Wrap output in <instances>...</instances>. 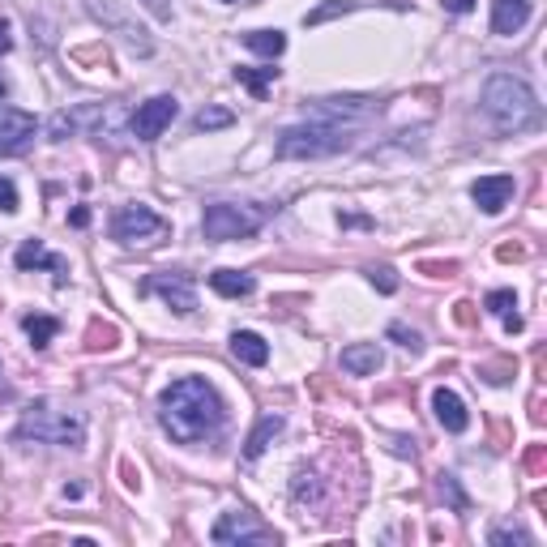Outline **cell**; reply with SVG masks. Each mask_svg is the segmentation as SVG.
<instances>
[{
  "label": "cell",
  "mask_w": 547,
  "mask_h": 547,
  "mask_svg": "<svg viewBox=\"0 0 547 547\" xmlns=\"http://www.w3.org/2000/svg\"><path fill=\"white\" fill-rule=\"evenodd\" d=\"M279 77V69L269 65V69H236V82L248 90L253 98H266V90H269V82Z\"/></svg>",
  "instance_id": "603a6c76"
},
{
  "label": "cell",
  "mask_w": 547,
  "mask_h": 547,
  "mask_svg": "<svg viewBox=\"0 0 547 547\" xmlns=\"http://www.w3.org/2000/svg\"><path fill=\"white\" fill-rule=\"evenodd\" d=\"M86 9H90V14H95L107 30H112L116 39L133 52V56H155V39H150V30L137 26V22L125 14V5H120V0H86Z\"/></svg>",
  "instance_id": "8992f818"
},
{
  "label": "cell",
  "mask_w": 547,
  "mask_h": 547,
  "mask_svg": "<svg viewBox=\"0 0 547 547\" xmlns=\"http://www.w3.org/2000/svg\"><path fill=\"white\" fill-rule=\"evenodd\" d=\"M9 98V82H5V73H0V103Z\"/></svg>",
  "instance_id": "f35d334b"
},
{
  "label": "cell",
  "mask_w": 547,
  "mask_h": 547,
  "mask_svg": "<svg viewBox=\"0 0 547 547\" xmlns=\"http://www.w3.org/2000/svg\"><path fill=\"white\" fill-rule=\"evenodd\" d=\"M432 410H436V420H441V428L445 432H466L471 428V415H466V402L458 398L453 390H436L432 393Z\"/></svg>",
  "instance_id": "5bb4252c"
},
{
  "label": "cell",
  "mask_w": 547,
  "mask_h": 547,
  "mask_svg": "<svg viewBox=\"0 0 547 547\" xmlns=\"http://www.w3.org/2000/svg\"><path fill=\"white\" fill-rule=\"evenodd\" d=\"M17 206H22V201H17L14 180H5V176H0V210H5V214H17Z\"/></svg>",
  "instance_id": "d6a6232c"
},
{
  "label": "cell",
  "mask_w": 547,
  "mask_h": 547,
  "mask_svg": "<svg viewBox=\"0 0 547 547\" xmlns=\"http://www.w3.org/2000/svg\"><path fill=\"white\" fill-rule=\"evenodd\" d=\"M291 496H295V505H317L321 501V479L312 475V471H299L291 483Z\"/></svg>",
  "instance_id": "cb8c5ba5"
},
{
  "label": "cell",
  "mask_w": 547,
  "mask_h": 547,
  "mask_svg": "<svg viewBox=\"0 0 547 547\" xmlns=\"http://www.w3.org/2000/svg\"><path fill=\"white\" fill-rule=\"evenodd\" d=\"M231 355L248 368H266L269 364V342L261 334H253V329H236V334H231Z\"/></svg>",
  "instance_id": "ac0fdd59"
},
{
  "label": "cell",
  "mask_w": 547,
  "mask_h": 547,
  "mask_svg": "<svg viewBox=\"0 0 547 547\" xmlns=\"http://www.w3.org/2000/svg\"><path fill=\"white\" fill-rule=\"evenodd\" d=\"M14 261H17V269H52L60 282H65V274H69V261H65V257H56V253H47L39 239H26V244L17 248Z\"/></svg>",
  "instance_id": "e0dca14e"
},
{
  "label": "cell",
  "mask_w": 547,
  "mask_h": 547,
  "mask_svg": "<svg viewBox=\"0 0 547 547\" xmlns=\"http://www.w3.org/2000/svg\"><path fill=\"white\" fill-rule=\"evenodd\" d=\"M227 5H231V0H227Z\"/></svg>",
  "instance_id": "ab89813d"
},
{
  "label": "cell",
  "mask_w": 547,
  "mask_h": 547,
  "mask_svg": "<svg viewBox=\"0 0 547 547\" xmlns=\"http://www.w3.org/2000/svg\"><path fill=\"white\" fill-rule=\"evenodd\" d=\"M368 282H372L377 291H385V295L398 291V274H393L390 266H372V269H368Z\"/></svg>",
  "instance_id": "4316f807"
},
{
  "label": "cell",
  "mask_w": 547,
  "mask_h": 547,
  "mask_svg": "<svg viewBox=\"0 0 547 547\" xmlns=\"http://www.w3.org/2000/svg\"><path fill=\"white\" fill-rule=\"evenodd\" d=\"M210 287L218 295H227V299H244V295L257 291V279H253V274H239V269H214Z\"/></svg>",
  "instance_id": "ffe728a7"
},
{
  "label": "cell",
  "mask_w": 547,
  "mask_h": 547,
  "mask_svg": "<svg viewBox=\"0 0 547 547\" xmlns=\"http://www.w3.org/2000/svg\"><path fill=\"white\" fill-rule=\"evenodd\" d=\"M231 125H236V116L227 112V107H201L193 120L197 133H218V128H231Z\"/></svg>",
  "instance_id": "d4e9b609"
},
{
  "label": "cell",
  "mask_w": 547,
  "mask_h": 547,
  "mask_svg": "<svg viewBox=\"0 0 547 547\" xmlns=\"http://www.w3.org/2000/svg\"><path fill=\"white\" fill-rule=\"evenodd\" d=\"M483 309L496 312V317H505L509 309H518V295H513V291H491L488 299H483Z\"/></svg>",
  "instance_id": "f546056e"
},
{
  "label": "cell",
  "mask_w": 547,
  "mask_h": 547,
  "mask_svg": "<svg viewBox=\"0 0 547 547\" xmlns=\"http://www.w3.org/2000/svg\"><path fill=\"white\" fill-rule=\"evenodd\" d=\"M491 543H534V534L518 531V526H501V531H491Z\"/></svg>",
  "instance_id": "1f68e13d"
},
{
  "label": "cell",
  "mask_w": 547,
  "mask_h": 547,
  "mask_svg": "<svg viewBox=\"0 0 547 547\" xmlns=\"http://www.w3.org/2000/svg\"><path fill=\"white\" fill-rule=\"evenodd\" d=\"M69 223L73 227H86V223H90V210H86V206H77V210L69 214Z\"/></svg>",
  "instance_id": "d590c367"
},
{
  "label": "cell",
  "mask_w": 547,
  "mask_h": 547,
  "mask_svg": "<svg viewBox=\"0 0 547 547\" xmlns=\"http://www.w3.org/2000/svg\"><path fill=\"white\" fill-rule=\"evenodd\" d=\"M137 5L155 17V22H171V14H176V9H171V0H137Z\"/></svg>",
  "instance_id": "836d02e7"
},
{
  "label": "cell",
  "mask_w": 547,
  "mask_h": 547,
  "mask_svg": "<svg viewBox=\"0 0 547 547\" xmlns=\"http://www.w3.org/2000/svg\"><path fill=\"white\" fill-rule=\"evenodd\" d=\"M141 295H158L171 312H197V287H193V274H184V269H158L150 279L141 282Z\"/></svg>",
  "instance_id": "52a82bcc"
},
{
  "label": "cell",
  "mask_w": 547,
  "mask_h": 547,
  "mask_svg": "<svg viewBox=\"0 0 547 547\" xmlns=\"http://www.w3.org/2000/svg\"><path fill=\"white\" fill-rule=\"evenodd\" d=\"M35 128H39L35 116L17 112V107H0V155H17V150H26L30 137H35Z\"/></svg>",
  "instance_id": "4fadbf2b"
},
{
  "label": "cell",
  "mask_w": 547,
  "mask_h": 547,
  "mask_svg": "<svg viewBox=\"0 0 547 547\" xmlns=\"http://www.w3.org/2000/svg\"><path fill=\"white\" fill-rule=\"evenodd\" d=\"M9 47H14V39H9V22L0 17V52H9Z\"/></svg>",
  "instance_id": "8d00e7d4"
},
{
  "label": "cell",
  "mask_w": 547,
  "mask_h": 547,
  "mask_svg": "<svg viewBox=\"0 0 547 547\" xmlns=\"http://www.w3.org/2000/svg\"><path fill=\"white\" fill-rule=\"evenodd\" d=\"M483 116L496 125V133H526L543 125V107L534 90L513 73H491L483 82Z\"/></svg>",
  "instance_id": "7a4b0ae2"
},
{
  "label": "cell",
  "mask_w": 547,
  "mask_h": 547,
  "mask_svg": "<svg viewBox=\"0 0 547 547\" xmlns=\"http://www.w3.org/2000/svg\"><path fill=\"white\" fill-rule=\"evenodd\" d=\"M390 338H393V342H398V347H407L410 355H415V351H423V338L415 334V329H407V325H398V321H393V325H390Z\"/></svg>",
  "instance_id": "83f0119b"
},
{
  "label": "cell",
  "mask_w": 547,
  "mask_h": 547,
  "mask_svg": "<svg viewBox=\"0 0 547 547\" xmlns=\"http://www.w3.org/2000/svg\"><path fill=\"white\" fill-rule=\"evenodd\" d=\"M73 128H77V120H73L69 112H60V116H52L47 133H52V141H65V137H73Z\"/></svg>",
  "instance_id": "4dcf8cb0"
},
{
  "label": "cell",
  "mask_w": 547,
  "mask_h": 547,
  "mask_svg": "<svg viewBox=\"0 0 547 547\" xmlns=\"http://www.w3.org/2000/svg\"><path fill=\"white\" fill-rule=\"evenodd\" d=\"M436 483H441V496H445V501H450V505L462 513V509H466V491L458 488V479H453V475H441Z\"/></svg>",
  "instance_id": "f1b7e54d"
},
{
  "label": "cell",
  "mask_w": 547,
  "mask_h": 547,
  "mask_svg": "<svg viewBox=\"0 0 547 547\" xmlns=\"http://www.w3.org/2000/svg\"><path fill=\"white\" fill-rule=\"evenodd\" d=\"M377 112L380 103L368 95H329L312 103V120H334V125H364Z\"/></svg>",
  "instance_id": "9c48e42d"
},
{
  "label": "cell",
  "mask_w": 547,
  "mask_h": 547,
  "mask_svg": "<svg viewBox=\"0 0 547 547\" xmlns=\"http://www.w3.org/2000/svg\"><path fill=\"white\" fill-rule=\"evenodd\" d=\"M355 133H360V125H334V120H312L309 116V125H291L282 133L274 155L279 158H329V155L351 150Z\"/></svg>",
  "instance_id": "3957f363"
},
{
  "label": "cell",
  "mask_w": 547,
  "mask_h": 547,
  "mask_svg": "<svg viewBox=\"0 0 547 547\" xmlns=\"http://www.w3.org/2000/svg\"><path fill=\"white\" fill-rule=\"evenodd\" d=\"M244 47L266 60H279L282 52H287V35H282V30H248V35H244Z\"/></svg>",
  "instance_id": "44dd1931"
},
{
  "label": "cell",
  "mask_w": 547,
  "mask_h": 547,
  "mask_svg": "<svg viewBox=\"0 0 547 547\" xmlns=\"http://www.w3.org/2000/svg\"><path fill=\"white\" fill-rule=\"evenodd\" d=\"M43 441V445H65V450H82L86 445V420L69 415V410H52V407H35L22 415L17 423V441Z\"/></svg>",
  "instance_id": "277c9868"
},
{
  "label": "cell",
  "mask_w": 547,
  "mask_h": 547,
  "mask_svg": "<svg viewBox=\"0 0 547 547\" xmlns=\"http://www.w3.org/2000/svg\"><path fill=\"white\" fill-rule=\"evenodd\" d=\"M513 193H518L513 176H479V180L471 184V201H475L483 214H501L509 201H513Z\"/></svg>",
  "instance_id": "7c38bea8"
},
{
  "label": "cell",
  "mask_w": 547,
  "mask_h": 547,
  "mask_svg": "<svg viewBox=\"0 0 547 547\" xmlns=\"http://www.w3.org/2000/svg\"><path fill=\"white\" fill-rule=\"evenodd\" d=\"M210 539L214 543H279V534L269 531V526H261L248 509H231V513H223V518L214 522Z\"/></svg>",
  "instance_id": "30bf717a"
},
{
  "label": "cell",
  "mask_w": 547,
  "mask_h": 547,
  "mask_svg": "<svg viewBox=\"0 0 547 547\" xmlns=\"http://www.w3.org/2000/svg\"><path fill=\"white\" fill-rule=\"evenodd\" d=\"M227 407L218 390L206 377H180L171 380L163 398H158V423L167 428L176 445H197L223 428Z\"/></svg>",
  "instance_id": "6da1fadb"
},
{
  "label": "cell",
  "mask_w": 547,
  "mask_h": 547,
  "mask_svg": "<svg viewBox=\"0 0 547 547\" xmlns=\"http://www.w3.org/2000/svg\"><path fill=\"white\" fill-rule=\"evenodd\" d=\"M380 364H385V355L377 342H351L342 351V372H351V377H377Z\"/></svg>",
  "instance_id": "2e32d148"
},
{
  "label": "cell",
  "mask_w": 547,
  "mask_h": 547,
  "mask_svg": "<svg viewBox=\"0 0 547 547\" xmlns=\"http://www.w3.org/2000/svg\"><path fill=\"white\" fill-rule=\"evenodd\" d=\"M531 22V0H491V35H518Z\"/></svg>",
  "instance_id": "9a60e30c"
},
{
  "label": "cell",
  "mask_w": 547,
  "mask_h": 547,
  "mask_svg": "<svg viewBox=\"0 0 547 547\" xmlns=\"http://www.w3.org/2000/svg\"><path fill=\"white\" fill-rule=\"evenodd\" d=\"M445 9H450V14H471L475 0H445Z\"/></svg>",
  "instance_id": "e575fe53"
},
{
  "label": "cell",
  "mask_w": 547,
  "mask_h": 547,
  "mask_svg": "<svg viewBox=\"0 0 547 547\" xmlns=\"http://www.w3.org/2000/svg\"><path fill=\"white\" fill-rule=\"evenodd\" d=\"M355 5L351 0H329V5H321V9H312L309 17H304V26H321V22H329V17H342V14H351Z\"/></svg>",
  "instance_id": "484cf974"
},
{
  "label": "cell",
  "mask_w": 547,
  "mask_h": 547,
  "mask_svg": "<svg viewBox=\"0 0 547 547\" xmlns=\"http://www.w3.org/2000/svg\"><path fill=\"white\" fill-rule=\"evenodd\" d=\"M505 329H509V334H518V329H522V317H518V312H505Z\"/></svg>",
  "instance_id": "74e56055"
},
{
  "label": "cell",
  "mask_w": 547,
  "mask_h": 547,
  "mask_svg": "<svg viewBox=\"0 0 547 547\" xmlns=\"http://www.w3.org/2000/svg\"><path fill=\"white\" fill-rule=\"evenodd\" d=\"M176 116H180V103H176L171 95H155V98H146L137 112H133L128 128H133V137H137V141H158V137H163V128H167Z\"/></svg>",
  "instance_id": "8fae6325"
},
{
  "label": "cell",
  "mask_w": 547,
  "mask_h": 547,
  "mask_svg": "<svg viewBox=\"0 0 547 547\" xmlns=\"http://www.w3.org/2000/svg\"><path fill=\"white\" fill-rule=\"evenodd\" d=\"M112 236L120 244H150V239L167 236V223L150 206H120L112 218Z\"/></svg>",
  "instance_id": "ba28073f"
},
{
  "label": "cell",
  "mask_w": 547,
  "mask_h": 547,
  "mask_svg": "<svg viewBox=\"0 0 547 547\" xmlns=\"http://www.w3.org/2000/svg\"><path fill=\"white\" fill-rule=\"evenodd\" d=\"M282 428H287V420H282V415H261V420H257V428L248 432L244 458H248V462H257V458H261V453L269 450V441H274V436H279Z\"/></svg>",
  "instance_id": "d6986e66"
},
{
  "label": "cell",
  "mask_w": 547,
  "mask_h": 547,
  "mask_svg": "<svg viewBox=\"0 0 547 547\" xmlns=\"http://www.w3.org/2000/svg\"><path fill=\"white\" fill-rule=\"evenodd\" d=\"M22 329H26L30 347H39V351H43V347L60 334V321H56V317H39V312H30V317H22Z\"/></svg>",
  "instance_id": "7402d4cb"
},
{
  "label": "cell",
  "mask_w": 547,
  "mask_h": 547,
  "mask_svg": "<svg viewBox=\"0 0 547 547\" xmlns=\"http://www.w3.org/2000/svg\"><path fill=\"white\" fill-rule=\"evenodd\" d=\"M266 223V210H257V206H236V201H214L206 206L201 214V231L210 244H227V239H248L261 231Z\"/></svg>",
  "instance_id": "5b68a950"
}]
</instances>
